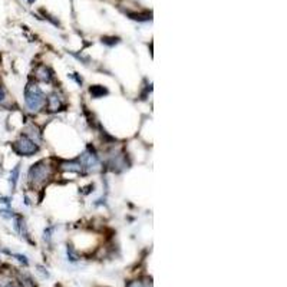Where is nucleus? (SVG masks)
<instances>
[{
	"instance_id": "nucleus-2",
	"label": "nucleus",
	"mask_w": 287,
	"mask_h": 287,
	"mask_svg": "<svg viewBox=\"0 0 287 287\" xmlns=\"http://www.w3.org/2000/svg\"><path fill=\"white\" fill-rule=\"evenodd\" d=\"M52 177H53V167L48 161H39L29 168L27 181L33 188H40L48 183Z\"/></svg>"
},
{
	"instance_id": "nucleus-13",
	"label": "nucleus",
	"mask_w": 287,
	"mask_h": 287,
	"mask_svg": "<svg viewBox=\"0 0 287 287\" xmlns=\"http://www.w3.org/2000/svg\"><path fill=\"white\" fill-rule=\"evenodd\" d=\"M0 215L5 217V218H13V211H10V210H2V211H0Z\"/></svg>"
},
{
	"instance_id": "nucleus-12",
	"label": "nucleus",
	"mask_w": 287,
	"mask_h": 287,
	"mask_svg": "<svg viewBox=\"0 0 287 287\" xmlns=\"http://www.w3.org/2000/svg\"><path fill=\"white\" fill-rule=\"evenodd\" d=\"M127 287H145V284H144V281H141V280H132V281L128 283Z\"/></svg>"
},
{
	"instance_id": "nucleus-17",
	"label": "nucleus",
	"mask_w": 287,
	"mask_h": 287,
	"mask_svg": "<svg viewBox=\"0 0 287 287\" xmlns=\"http://www.w3.org/2000/svg\"><path fill=\"white\" fill-rule=\"evenodd\" d=\"M27 2H29L31 5H32V3H35V0H27Z\"/></svg>"
},
{
	"instance_id": "nucleus-16",
	"label": "nucleus",
	"mask_w": 287,
	"mask_h": 287,
	"mask_svg": "<svg viewBox=\"0 0 287 287\" xmlns=\"http://www.w3.org/2000/svg\"><path fill=\"white\" fill-rule=\"evenodd\" d=\"M5 287H17L16 284H15V283H8V284H6V286Z\"/></svg>"
},
{
	"instance_id": "nucleus-9",
	"label": "nucleus",
	"mask_w": 287,
	"mask_h": 287,
	"mask_svg": "<svg viewBox=\"0 0 287 287\" xmlns=\"http://www.w3.org/2000/svg\"><path fill=\"white\" fill-rule=\"evenodd\" d=\"M19 177H20V165H16V167L12 169V173H10V185H12V188H16L17 183H19Z\"/></svg>"
},
{
	"instance_id": "nucleus-6",
	"label": "nucleus",
	"mask_w": 287,
	"mask_h": 287,
	"mask_svg": "<svg viewBox=\"0 0 287 287\" xmlns=\"http://www.w3.org/2000/svg\"><path fill=\"white\" fill-rule=\"evenodd\" d=\"M35 78L40 82H45V83H52L53 80V72L50 71V68H48L46 65H39L36 69H35Z\"/></svg>"
},
{
	"instance_id": "nucleus-7",
	"label": "nucleus",
	"mask_w": 287,
	"mask_h": 287,
	"mask_svg": "<svg viewBox=\"0 0 287 287\" xmlns=\"http://www.w3.org/2000/svg\"><path fill=\"white\" fill-rule=\"evenodd\" d=\"M59 169H61L62 173H75V174L83 173V167H82L79 160L62 161V162L59 164Z\"/></svg>"
},
{
	"instance_id": "nucleus-4",
	"label": "nucleus",
	"mask_w": 287,
	"mask_h": 287,
	"mask_svg": "<svg viewBox=\"0 0 287 287\" xmlns=\"http://www.w3.org/2000/svg\"><path fill=\"white\" fill-rule=\"evenodd\" d=\"M79 162L82 164V167H83V171H96L98 168H99V164H101V161H99V157L96 155V152L94 150H87V151L83 152L82 155H80L79 158Z\"/></svg>"
},
{
	"instance_id": "nucleus-11",
	"label": "nucleus",
	"mask_w": 287,
	"mask_h": 287,
	"mask_svg": "<svg viewBox=\"0 0 287 287\" xmlns=\"http://www.w3.org/2000/svg\"><path fill=\"white\" fill-rule=\"evenodd\" d=\"M22 286L23 287H35V281H32L31 277H23L22 279Z\"/></svg>"
},
{
	"instance_id": "nucleus-10",
	"label": "nucleus",
	"mask_w": 287,
	"mask_h": 287,
	"mask_svg": "<svg viewBox=\"0 0 287 287\" xmlns=\"http://www.w3.org/2000/svg\"><path fill=\"white\" fill-rule=\"evenodd\" d=\"M66 251H68V257H69V260H71V262H76V260H78V255L75 254V250H73L72 246H68Z\"/></svg>"
},
{
	"instance_id": "nucleus-15",
	"label": "nucleus",
	"mask_w": 287,
	"mask_h": 287,
	"mask_svg": "<svg viewBox=\"0 0 287 287\" xmlns=\"http://www.w3.org/2000/svg\"><path fill=\"white\" fill-rule=\"evenodd\" d=\"M15 257H17V260H19V262H20V263H23L24 266H26V264L29 263V262H27V259H26V257H24V255H22V254H16V255H15Z\"/></svg>"
},
{
	"instance_id": "nucleus-14",
	"label": "nucleus",
	"mask_w": 287,
	"mask_h": 287,
	"mask_svg": "<svg viewBox=\"0 0 287 287\" xmlns=\"http://www.w3.org/2000/svg\"><path fill=\"white\" fill-rule=\"evenodd\" d=\"M52 232H53V227H48V228H46V230H45V233H43V234H45V240H50V237H52Z\"/></svg>"
},
{
	"instance_id": "nucleus-5",
	"label": "nucleus",
	"mask_w": 287,
	"mask_h": 287,
	"mask_svg": "<svg viewBox=\"0 0 287 287\" xmlns=\"http://www.w3.org/2000/svg\"><path fill=\"white\" fill-rule=\"evenodd\" d=\"M65 108V98L61 92L53 91L46 96V104H45V109L48 112H59Z\"/></svg>"
},
{
	"instance_id": "nucleus-18",
	"label": "nucleus",
	"mask_w": 287,
	"mask_h": 287,
	"mask_svg": "<svg viewBox=\"0 0 287 287\" xmlns=\"http://www.w3.org/2000/svg\"><path fill=\"white\" fill-rule=\"evenodd\" d=\"M0 287H2V286H0Z\"/></svg>"
},
{
	"instance_id": "nucleus-8",
	"label": "nucleus",
	"mask_w": 287,
	"mask_h": 287,
	"mask_svg": "<svg viewBox=\"0 0 287 287\" xmlns=\"http://www.w3.org/2000/svg\"><path fill=\"white\" fill-rule=\"evenodd\" d=\"M89 94L92 95V98H104V95H108V89L101 87V85H94L89 88Z\"/></svg>"
},
{
	"instance_id": "nucleus-3",
	"label": "nucleus",
	"mask_w": 287,
	"mask_h": 287,
	"mask_svg": "<svg viewBox=\"0 0 287 287\" xmlns=\"http://www.w3.org/2000/svg\"><path fill=\"white\" fill-rule=\"evenodd\" d=\"M13 150H15L16 154L22 155V157H32V155L39 152V144L35 142L26 134H23V135H20L15 141Z\"/></svg>"
},
{
	"instance_id": "nucleus-1",
	"label": "nucleus",
	"mask_w": 287,
	"mask_h": 287,
	"mask_svg": "<svg viewBox=\"0 0 287 287\" xmlns=\"http://www.w3.org/2000/svg\"><path fill=\"white\" fill-rule=\"evenodd\" d=\"M45 104H46L45 92L36 82H29L24 88V105L27 111L36 113L45 109Z\"/></svg>"
}]
</instances>
